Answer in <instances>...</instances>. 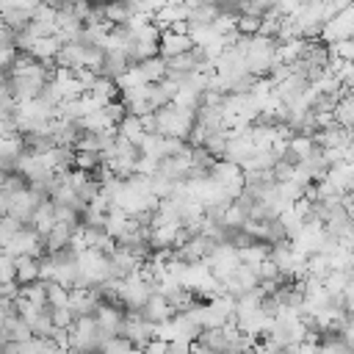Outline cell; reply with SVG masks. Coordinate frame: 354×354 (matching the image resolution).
I'll list each match as a JSON object with an SVG mask.
<instances>
[{
    "instance_id": "7c38bea8",
    "label": "cell",
    "mask_w": 354,
    "mask_h": 354,
    "mask_svg": "<svg viewBox=\"0 0 354 354\" xmlns=\"http://www.w3.org/2000/svg\"><path fill=\"white\" fill-rule=\"evenodd\" d=\"M22 227H25V224H22L19 218H14V216H3V218H0V249H3V246H6Z\"/></svg>"
},
{
    "instance_id": "30bf717a",
    "label": "cell",
    "mask_w": 354,
    "mask_h": 354,
    "mask_svg": "<svg viewBox=\"0 0 354 354\" xmlns=\"http://www.w3.org/2000/svg\"><path fill=\"white\" fill-rule=\"evenodd\" d=\"M136 66H138V72L144 75L147 86H155V83H160V80L166 77V61H163L160 55L147 58V61H141V64H136Z\"/></svg>"
},
{
    "instance_id": "7a4b0ae2",
    "label": "cell",
    "mask_w": 354,
    "mask_h": 354,
    "mask_svg": "<svg viewBox=\"0 0 354 354\" xmlns=\"http://www.w3.org/2000/svg\"><path fill=\"white\" fill-rule=\"evenodd\" d=\"M41 199H44V196H39L36 191H30L28 185L19 188V191H14V194H8V216H14V218H19L22 224H28Z\"/></svg>"
},
{
    "instance_id": "9c48e42d",
    "label": "cell",
    "mask_w": 354,
    "mask_h": 354,
    "mask_svg": "<svg viewBox=\"0 0 354 354\" xmlns=\"http://www.w3.org/2000/svg\"><path fill=\"white\" fill-rule=\"evenodd\" d=\"M335 124L346 127V130H354V91H346L337 105H335Z\"/></svg>"
},
{
    "instance_id": "8992f818",
    "label": "cell",
    "mask_w": 354,
    "mask_h": 354,
    "mask_svg": "<svg viewBox=\"0 0 354 354\" xmlns=\"http://www.w3.org/2000/svg\"><path fill=\"white\" fill-rule=\"evenodd\" d=\"M39 266H41L39 257H14V268H17L14 282H17L19 288L39 282Z\"/></svg>"
},
{
    "instance_id": "6da1fadb",
    "label": "cell",
    "mask_w": 354,
    "mask_h": 354,
    "mask_svg": "<svg viewBox=\"0 0 354 354\" xmlns=\"http://www.w3.org/2000/svg\"><path fill=\"white\" fill-rule=\"evenodd\" d=\"M94 321H97V329L100 335L108 340V337H119L122 335V326H124V307H116V304H100L94 310Z\"/></svg>"
},
{
    "instance_id": "4fadbf2b",
    "label": "cell",
    "mask_w": 354,
    "mask_h": 354,
    "mask_svg": "<svg viewBox=\"0 0 354 354\" xmlns=\"http://www.w3.org/2000/svg\"><path fill=\"white\" fill-rule=\"evenodd\" d=\"M133 343L127 337H108L100 348V354H133Z\"/></svg>"
},
{
    "instance_id": "ba28073f",
    "label": "cell",
    "mask_w": 354,
    "mask_h": 354,
    "mask_svg": "<svg viewBox=\"0 0 354 354\" xmlns=\"http://www.w3.org/2000/svg\"><path fill=\"white\" fill-rule=\"evenodd\" d=\"M3 329L8 332V340H11V343H28V340L33 337L30 326H28L17 313H8V315L3 318Z\"/></svg>"
},
{
    "instance_id": "5bb4252c",
    "label": "cell",
    "mask_w": 354,
    "mask_h": 354,
    "mask_svg": "<svg viewBox=\"0 0 354 354\" xmlns=\"http://www.w3.org/2000/svg\"><path fill=\"white\" fill-rule=\"evenodd\" d=\"M50 321H53V329H72L75 315L69 307H61V310H50Z\"/></svg>"
},
{
    "instance_id": "e0dca14e",
    "label": "cell",
    "mask_w": 354,
    "mask_h": 354,
    "mask_svg": "<svg viewBox=\"0 0 354 354\" xmlns=\"http://www.w3.org/2000/svg\"><path fill=\"white\" fill-rule=\"evenodd\" d=\"M3 318H6V313H3V310H0V324H3Z\"/></svg>"
},
{
    "instance_id": "3957f363",
    "label": "cell",
    "mask_w": 354,
    "mask_h": 354,
    "mask_svg": "<svg viewBox=\"0 0 354 354\" xmlns=\"http://www.w3.org/2000/svg\"><path fill=\"white\" fill-rule=\"evenodd\" d=\"M194 50V41H191V36H183V33H171V30H163L160 33V39H158V55L163 58V61H169V58H177V55H183V53H191Z\"/></svg>"
},
{
    "instance_id": "2e32d148",
    "label": "cell",
    "mask_w": 354,
    "mask_h": 354,
    "mask_svg": "<svg viewBox=\"0 0 354 354\" xmlns=\"http://www.w3.org/2000/svg\"><path fill=\"white\" fill-rule=\"evenodd\" d=\"M3 97H11V80H8V75H0V100Z\"/></svg>"
},
{
    "instance_id": "5b68a950",
    "label": "cell",
    "mask_w": 354,
    "mask_h": 354,
    "mask_svg": "<svg viewBox=\"0 0 354 354\" xmlns=\"http://www.w3.org/2000/svg\"><path fill=\"white\" fill-rule=\"evenodd\" d=\"M28 224H30V227L39 232V238L44 241V238L50 235V230L55 227V207H53V202H50V199H41Z\"/></svg>"
},
{
    "instance_id": "9a60e30c",
    "label": "cell",
    "mask_w": 354,
    "mask_h": 354,
    "mask_svg": "<svg viewBox=\"0 0 354 354\" xmlns=\"http://www.w3.org/2000/svg\"><path fill=\"white\" fill-rule=\"evenodd\" d=\"M14 274H17L14 257L0 249V285H11V282H14Z\"/></svg>"
},
{
    "instance_id": "ac0fdd59",
    "label": "cell",
    "mask_w": 354,
    "mask_h": 354,
    "mask_svg": "<svg viewBox=\"0 0 354 354\" xmlns=\"http://www.w3.org/2000/svg\"><path fill=\"white\" fill-rule=\"evenodd\" d=\"M0 28H6V25H3V17H0Z\"/></svg>"
},
{
    "instance_id": "52a82bcc",
    "label": "cell",
    "mask_w": 354,
    "mask_h": 354,
    "mask_svg": "<svg viewBox=\"0 0 354 354\" xmlns=\"http://www.w3.org/2000/svg\"><path fill=\"white\" fill-rule=\"evenodd\" d=\"M116 136L119 138H124L127 144H133V147H141V141H144V127H141V119L138 116H130V113H124V119L116 124Z\"/></svg>"
},
{
    "instance_id": "277c9868",
    "label": "cell",
    "mask_w": 354,
    "mask_h": 354,
    "mask_svg": "<svg viewBox=\"0 0 354 354\" xmlns=\"http://www.w3.org/2000/svg\"><path fill=\"white\" fill-rule=\"evenodd\" d=\"M138 315H141L147 324L158 326V324H166V321H171V318H174V310H171V304L166 301V296H160V293H152V296L147 299V304L138 310Z\"/></svg>"
},
{
    "instance_id": "8fae6325",
    "label": "cell",
    "mask_w": 354,
    "mask_h": 354,
    "mask_svg": "<svg viewBox=\"0 0 354 354\" xmlns=\"http://www.w3.org/2000/svg\"><path fill=\"white\" fill-rule=\"evenodd\" d=\"M44 285H47V310L69 307V290L64 285H55V282H44Z\"/></svg>"
}]
</instances>
